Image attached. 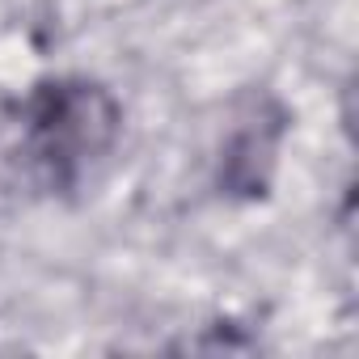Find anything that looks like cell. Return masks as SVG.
<instances>
[{"label":"cell","mask_w":359,"mask_h":359,"mask_svg":"<svg viewBox=\"0 0 359 359\" xmlns=\"http://www.w3.org/2000/svg\"><path fill=\"white\" fill-rule=\"evenodd\" d=\"M30 127H34V148L43 152V161L55 173L72 177L114 144L118 106L102 85L60 81L34 97Z\"/></svg>","instance_id":"cell-1"}]
</instances>
